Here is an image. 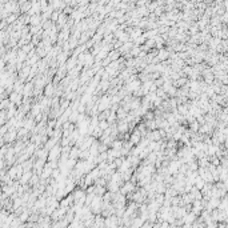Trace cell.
Masks as SVG:
<instances>
[{"label":"cell","mask_w":228,"mask_h":228,"mask_svg":"<svg viewBox=\"0 0 228 228\" xmlns=\"http://www.w3.org/2000/svg\"><path fill=\"white\" fill-rule=\"evenodd\" d=\"M55 88H56V87L52 84V82L47 83L46 86H44V91H43L44 96H47V97H51V96H53V95H55Z\"/></svg>","instance_id":"6da1fadb"},{"label":"cell","mask_w":228,"mask_h":228,"mask_svg":"<svg viewBox=\"0 0 228 228\" xmlns=\"http://www.w3.org/2000/svg\"><path fill=\"white\" fill-rule=\"evenodd\" d=\"M22 96L23 95L20 92H11L8 100H11V103H13L15 106H20V104H22Z\"/></svg>","instance_id":"7a4b0ae2"},{"label":"cell","mask_w":228,"mask_h":228,"mask_svg":"<svg viewBox=\"0 0 228 228\" xmlns=\"http://www.w3.org/2000/svg\"><path fill=\"white\" fill-rule=\"evenodd\" d=\"M156 57L159 59V62H164L166 59H168V57H170V51H168V49H164V48H160V49H157Z\"/></svg>","instance_id":"3957f363"},{"label":"cell","mask_w":228,"mask_h":228,"mask_svg":"<svg viewBox=\"0 0 228 228\" xmlns=\"http://www.w3.org/2000/svg\"><path fill=\"white\" fill-rule=\"evenodd\" d=\"M31 176H32V171L23 172V175L20 176V179H19V183H20V184H27L29 181V179H31Z\"/></svg>","instance_id":"277c9868"},{"label":"cell","mask_w":228,"mask_h":228,"mask_svg":"<svg viewBox=\"0 0 228 228\" xmlns=\"http://www.w3.org/2000/svg\"><path fill=\"white\" fill-rule=\"evenodd\" d=\"M97 126H99V128H100L102 131H104L106 128L110 127V124H108V121H107V120H99V124H97Z\"/></svg>","instance_id":"5b68a950"},{"label":"cell","mask_w":228,"mask_h":228,"mask_svg":"<svg viewBox=\"0 0 228 228\" xmlns=\"http://www.w3.org/2000/svg\"><path fill=\"white\" fill-rule=\"evenodd\" d=\"M32 48H33V44H27V46H24V47H23L22 49H23V51H24V52H26V53H28V52H29V51H31V49H32Z\"/></svg>","instance_id":"8992f818"},{"label":"cell","mask_w":228,"mask_h":228,"mask_svg":"<svg viewBox=\"0 0 228 228\" xmlns=\"http://www.w3.org/2000/svg\"><path fill=\"white\" fill-rule=\"evenodd\" d=\"M57 19H59V13H57V12H53V13H52V22L57 20Z\"/></svg>","instance_id":"52a82bcc"}]
</instances>
